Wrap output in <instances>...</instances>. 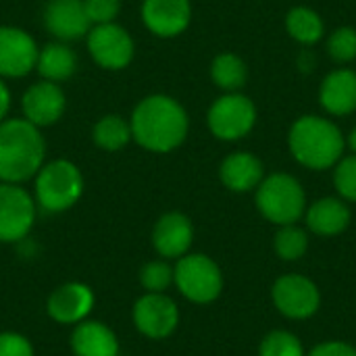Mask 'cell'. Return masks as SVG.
I'll use <instances>...</instances> for the list:
<instances>
[{
    "label": "cell",
    "mask_w": 356,
    "mask_h": 356,
    "mask_svg": "<svg viewBox=\"0 0 356 356\" xmlns=\"http://www.w3.org/2000/svg\"><path fill=\"white\" fill-rule=\"evenodd\" d=\"M131 138L150 152H171L188 136V115L184 106L165 94L140 100L131 113Z\"/></svg>",
    "instance_id": "6da1fadb"
},
{
    "label": "cell",
    "mask_w": 356,
    "mask_h": 356,
    "mask_svg": "<svg viewBox=\"0 0 356 356\" xmlns=\"http://www.w3.org/2000/svg\"><path fill=\"white\" fill-rule=\"evenodd\" d=\"M46 159V142L40 127L27 119L0 121V181L23 184L40 171Z\"/></svg>",
    "instance_id": "7a4b0ae2"
},
{
    "label": "cell",
    "mask_w": 356,
    "mask_h": 356,
    "mask_svg": "<svg viewBox=\"0 0 356 356\" xmlns=\"http://www.w3.org/2000/svg\"><path fill=\"white\" fill-rule=\"evenodd\" d=\"M290 150L300 165L327 169L340 161L344 138L332 121L321 117H300L290 129Z\"/></svg>",
    "instance_id": "3957f363"
},
{
    "label": "cell",
    "mask_w": 356,
    "mask_h": 356,
    "mask_svg": "<svg viewBox=\"0 0 356 356\" xmlns=\"http://www.w3.org/2000/svg\"><path fill=\"white\" fill-rule=\"evenodd\" d=\"M83 194V175L75 163L56 159L35 173V200L46 213H65Z\"/></svg>",
    "instance_id": "277c9868"
},
{
    "label": "cell",
    "mask_w": 356,
    "mask_h": 356,
    "mask_svg": "<svg viewBox=\"0 0 356 356\" xmlns=\"http://www.w3.org/2000/svg\"><path fill=\"white\" fill-rule=\"evenodd\" d=\"M257 207L265 219L277 225L296 223L307 209L302 186L286 173H275L259 184Z\"/></svg>",
    "instance_id": "5b68a950"
},
{
    "label": "cell",
    "mask_w": 356,
    "mask_h": 356,
    "mask_svg": "<svg viewBox=\"0 0 356 356\" xmlns=\"http://www.w3.org/2000/svg\"><path fill=\"white\" fill-rule=\"evenodd\" d=\"M173 284L190 302L209 305L223 292V273L211 257L188 252L173 267Z\"/></svg>",
    "instance_id": "8992f818"
},
{
    "label": "cell",
    "mask_w": 356,
    "mask_h": 356,
    "mask_svg": "<svg viewBox=\"0 0 356 356\" xmlns=\"http://www.w3.org/2000/svg\"><path fill=\"white\" fill-rule=\"evenodd\" d=\"M35 221V202L19 184L0 181V244L27 238Z\"/></svg>",
    "instance_id": "52a82bcc"
},
{
    "label": "cell",
    "mask_w": 356,
    "mask_h": 356,
    "mask_svg": "<svg viewBox=\"0 0 356 356\" xmlns=\"http://www.w3.org/2000/svg\"><path fill=\"white\" fill-rule=\"evenodd\" d=\"M136 330L150 340L169 338L179 325V309L165 292H146L140 296L131 311Z\"/></svg>",
    "instance_id": "ba28073f"
},
{
    "label": "cell",
    "mask_w": 356,
    "mask_h": 356,
    "mask_svg": "<svg viewBox=\"0 0 356 356\" xmlns=\"http://www.w3.org/2000/svg\"><path fill=\"white\" fill-rule=\"evenodd\" d=\"M88 50L96 65L108 71L125 69L134 58V40L121 25L102 23L88 31Z\"/></svg>",
    "instance_id": "9c48e42d"
},
{
    "label": "cell",
    "mask_w": 356,
    "mask_h": 356,
    "mask_svg": "<svg viewBox=\"0 0 356 356\" xmlns=\"http://www.w3.org/2000/svg\"><path fill=\"white\" fill-rule=\"evenodd\" d=\"M271 298L275 309L288 319H309L321 305L319 288L298 273L282 275L271 288Z\"/></svg>",
    "instance_id": "30bf717a"
},
{
    "label": "cell",
    "mask_w": 356,
    "mask_h": 356,
    "mask_svg": "<svg viewBox=\"0 0 356 356\" xmlns=\"http://www.w3.org/2000/svg\"><path fill=\"white\" fill-rule=\"evenodd\" d=\"M257 119L254 104L240 94L221 96L209 111V127L219 140H240L244 138Z\"/></svg>",
    "instance_id": "8fae6325"
},
{
    "label": "cell",
    "mask_w": 356,
    "mask_h": 356,
    "mask_svg": "<svg viewBox=\"0 0 356 356\" xmlns=\"http://www.w3.org/2000/svg\"><path fill=\"white\" fill-rule=\"evenodd\" d=\"M94 290L81 282H67L54 288L46 300V313L58 325H77L86 321L94 309Z\"/></svg>",
    "instance_id": "7c38bea8"
},
{
    "label": "cell",
    "mask_w": 356,
    "mask_h": 356,
    "mask_svg": "<svg viewBox=\"0 0 356 356\" xmlns=\"http://www.w3.org/2000/svg\"><path fill=\"white\" fill-rule=\"evenodd\" d=\"M38 60L35 40L19 27H0V77H23Z\"/></svg>",
    "instance_id": "4fadbf2b"
},
{
    "label": "cell",
    "mask_w": 356,
    "mask_h": 356,
    "mask_svg": "<svg viewBox=\"0 0 356 356\" xmlns=\"http://www.w3.org/2000/svg\"><path fill=\"white\" fill-rule=\"evenodd\" d=\"M21 106L29 123H33L35 127H48L63 117L67 108V98L58 83L42 79L27 88Z\"/></svg>",
    "instance_id": "5bb4252c"
},
{
    "label": "cell",
    "mask_w": 356,
    "mask_h": 356,
    "mask_svg": "<svg viewBox=\"0 0 356 356\" xmlns=\"http://www.w3.org/2000/svg\"><path fill=\"white\" fill-rule=\"evenodd\" d=\"M192 19L190 0H144L142 21L159 38H175L186 31Z\"/></svg>",
    "instance_id": "9a60e30c"
},
{
    "label": "cell",
    "mask_w": 356,
    "mask_h": 356,
    "mask_svg": "<svg viewBox=\"0 0 356 356\" xmlns=\"http://www.w3.org/2000/svg\"><path fill=\"white\" fill-rule=\"evenodd\" d=\"M46 29L60 42H73L92 29L83 0H50L44 10Z\"/></svg>",
    "instance_id": "2e32d148"
},
{
    "label": "cell",
    "mask_w": 356,
    "mask_h": 356,
    "mask_svg": "<svg viewBox=\"0 0 356 356\" xmlns=\"http://www.w3.org/2000/svg\"><path fill=\"white\" fill-rule=\"evenodd\" d=\"M192 242L194 227L184 213H165L152 227V246L165 261L181 259L184 254H188Z\"/></svg>",
    "instance_id": "e0dca14e"
},
{
    "label": "cell",
    "mask_w": 356,
    "mask_h": 356,
    "mask_svg": "<svg viewBox=\"0 0 356 356\" xmlns=\"http://www.w3.org/2000/svg\"><path fill=\"white\" fill-rule=\"evenodd\" d=\"M71 350L75 356H119L117 334L100 321H81L73 325L71 332Z\"/></svg>",
    "instance_id": "ac0fdd59"
},
{
    "label": "cell",
    "mask_w": 356,
    "mask_h": 356,
    "mask_svg": "<svg viewBox=\"0 0 356 356\" xmlns=\"http://www.w3.org/2000/svg\"><path fill=\"white\" fill-rule=\"evenodd\" d=\"M319 100L332 115H348L356 111V73L340 69L330 73L319 92Z\"/></svg>",
    "instance_id": "d6986e66"
},
{
    "label": "cell",
    "mask_w": 356,
    "mask_h": 356,
    "mask_svg": "<svg viewBox=\"0 0 356 356\" xmlns=\"http://www.w3.org/2000/svg\"><path fill=\"white\" fill-rule=\"evenodd\" d=\"M219 175L232 192H248L263 181V165L248 152H236L221 163Z\"/></svg>",
    "instance_id": "ffe728a7"
},
{
    "label": "cell",
    "mask_w": 356,
    "mask_h": 356,
    "mask_svg": "<svg viewBox=\"0 0 356 356\" xmlns=\"http://www.w3.org/2000/svg\"><path fill=\"white\" fill-rule=\"evenodd\" d=\"M348 223L350 211L338 198H321L307 211V225L317 236H338Z\"/></svg>",
    "instance_id": "44dd1931"
},
{
    "label": "cell",
    "mask_w": 356,
    "mask_h": 356,
    "mask_svg": "<svg viewBox=\"0 0 356 356\" xmlns=\"http://www.w3.org/2000/svg\"><path fill=\"white\" fill-rule=\"evenodd\" d=\"M35 69L46 81H67L77 69V56L65 42H52L38 50Z\"/></svg>",
    "instance_id": "7402d4cb"
},
{
    "label": "cell",
    "mask_w": 356,
    "mask_h": 356,
    "mask_svg": "<svg viewBox=\"0 0 356 356\" xmlns=\"http://www.w3.org/2000/svg\"><path fill=\"white\" fill-rule=\"evenodd\" d=\"M92 138H94V144L100 150L117 152V150H121V148H125L129 144L131 125H129V121H125L119 115H106L94 125Z\"/></svg>",
    "instance_id": "603a6c76"
},
{
    "label": "cell",
    "mask_w": 356,
    "mask_h": 356,
    "mask_svg": "<svg viewBox=\"0 0 356 356\" xmlns=\"http://www.w3.org/2000/svg\"><path fill=\"white\" fill-rule=\"evenodd\" d=\"M286 27H288V33L302 44H313L323 35V23H321L319 15L305 6L292 8L288 13Z\"/></svg>",
    "instance_id": "cb8c5ba5"
},
{
    "label": "cell",
    "mask_w": 356,
    "mask_h": 356,
    "mask_svg": "<svg viewBox=\"0 0 356 356\" xmlns=\"http://www.w3.org/2000/svg\"><path fill=\"white\" fill-rule=\"evenodd\" d=\"M211 77L219 88L234 92L246 81V65L236 54H219L211 65Z\"/></svg>",
    "instance_id": "d4e9b609"
},
{
    "label": "cell",
    "mask_w": 356,
    "mask_h": 356,
    "mask_svg": "<svg viewBox=\"0 0 356 356\" xmlns=\"http://www.w3.org/2000/svg\"><path fill=\"white\" fill-rule=\"evenodd\" d=\"M273 248L280 254V259L284 261H298L300 257H305L307 248H309V238L307 232L292 225H282V229L275 234L273 240Z\"/></svg>",
    "instance_id": "484cf974"
},
{
    "label": "cell",
    "mask_w": 356,
    "mask_h": 356,
    "mask_svg": "<svg viewBox=\"0 0 356 356\" xmlns=\"http://www.w3.org/2000/svg\"><path fill=\"white\" fill-rule=\"evenodd\" d=\"M259 356H307L302 342L290 332H271L263 338Z\"/></svg>",
    "instance_id": "4316f807"
},
{
    "label": "cell",
    "mask_w": 356,
    "mask_h": 356,
    "mask_svg": "<svg viewBox=\"0 0 356 356\" xmlns=\"http://www.w3.org/2000/svg\"><path fill=\"white\" fill-rule=\"evenodd\" d=\"M140 284L146 292H167L173 284V267L167 261H150L140 269Z\"/></svg>",
    "instance_id": "83f0119b"
},
{
    "label": "cell",
    "mask_w": 356,
    "mask_h": 356,
    "mask_svg": "<svg viewBox=\"0 0 356 356\" xmlns=\"http://www.w3.org/2000/svg\"><path fill=\"white\" fill-rule=\"evenodd\" d=\"M330 54L338 63H348L356 56V31L353 27H340L327 42Z\"/></svg>",
    "instance_id": "f1b7e54d"
},
{
    "label": "cell",
    "mask_w": 356,
    "mask_h": 356,
    "mask_svg": "<svg viewBox=\"0 0 356 356\" xmlns=\"http://www.w3.org/2000/svg\"><path fill=\"white\" fill-rule=\"evenodd\" d=\"M334 184L342 198L356 202V156H348L338 163Z\"/></svg>",
    "instance_id": "f546056e"
},
{
    "label": "cell",
    "mask_w": 356,
    "mask_h": 356,
    "mask_svg": "<svg viewBox=\"0 0 356 356\" xmlns=\"http://www.w3.org/2000/svg\"><path fill=\"white\" fill-rule=\"evenodd\" d=\"M83 6L92 25L113 23L121 10L119 0H83Z\"/></svg>",
    "instance_id": "4dcf8cb0"
},
{
    "label": "cell",
    "mask_w": 356,
    "mask_h": 356,
    "mask_svg": "<svg viewBox=\"0 0 356 356\" xmlns=\"http://www.w3.org/2000/svg\"><path fill=\"white\" fill-rule=\"evenodd\" d=\"M0 356H35V353L23 334L0 332Z\"/></svg>",
    "instance_id": "1f68e13d"
},
{
    "label": "cell",
    "mask_w": 356,
    "mask_h": 356,
    "mask_svg": "<svg viewBox=\"0 0 356 356\" xmlns=\"http://www.w3.org/2000/svg\"><path fill=\"white\" fill-rule=\"evenodd\" d=\"M307 356H356V348L346 342H323Z\"/></svg>",
    "instance_id": "d6a6232c"
},
{
    "label": "cell",
    "mask_w": 356,
    "mask_h": 356,
    "mask_svg": "<svg viewBox=\"0 0 356 356\" xmlns=\"http://www.w3.org/2000/svg\"><path fill=\"white\" fill-rule=\"evenodd\" d=\"M8 108H10V92L6 88V83L2 81V77H0V121H4Z\"/></svg>",
    "instance_id": "836d02e7"
},
{
    "label": "cell",
    "mask_w": 356,
    "mask_h": 356,
    "mask_svg": "<svg viewBox=\"0 0 356 356\" xmlns=\"http://www.w3.org/2000/svg\"><path fill=\"white\" fill-rule=\"evenodd\" d=\"M350 148L356 152V127H355V131L350 134Z\"/></svg>",
    "instance_id": "e575fe53"
}]
</instances>
